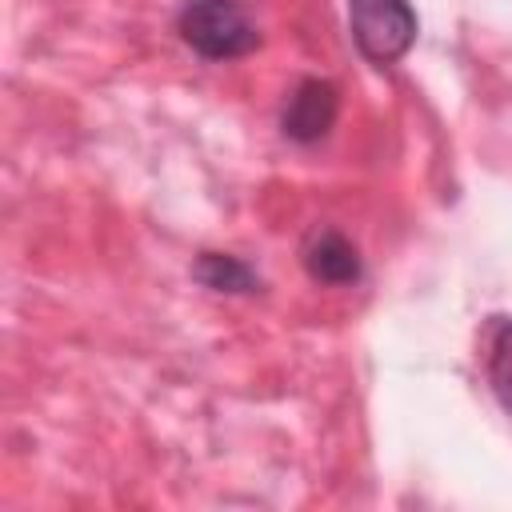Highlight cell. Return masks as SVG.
Instances as JSON below:
<instances>
[{"label":"cell","instance_id":"obj_5","mask_svg":"<svg viewBox=\"0 0 512 512\" xmlns=\"http://www.w3.org/2000/svg\"><path fill=\"white\" fill-rule=\"evenodd\" d=\"M192 276H196L204 288H212V292H256V288H260L256 272H252L244 260L224 256V252H200Z\"/></svg>","mask_w":512,"mask_h":512},{"label":"cell","instance_id":"obj_1","mask_svg":"<svg viewBox=\"0 0 512 512\" xmlns=\"http://www.w3.org/2000/svg\"><path fill=\"white\" fill-rule=\"evenodd\" d=\"M176 28L204 60H236L260 44V32L240 0H188L176 16Z\"/></svg>","mask_w":512,"mask_h":512},{"label":"cell","instance_id":"obj_3","mask_svg":"<svg viewBox=\"0 0 512 512\" xmlns=\"http://www.w3.org/2000/svg\"><path fill=\"white\" fill-rule=\"evenodd\" d=\"M336 88L328 80H300L280 108V128L296 144H316L336 124Z\"/></svg>","mask_w":512,"mask_h":512},{"label":"cell","instance_id":"obj_2","mask_svg":"<svg viewBox=\"0 0 512 512\" xmlns=\"http://www.w3.org/2000/svg\"><path fill=\"white\" fill-rule=\"evenodd\" d=\"M348 24L356 48L372 64L400 60L416 40V12L408 0H348Z\"/></svg>","mask_w":512,"mask_h":512},{"label":"cell","instance_id":"obj_4","mask_svg":"<svg viewBox=\"0 0 512 512\" xmlns=\"http://www.w3.org/2000/svg\"><path fill=\"white\" fill-rule=\"evenodd\" d=\"M304 268L320 284H356L360 280V252L336 228H316L304 244Z\"/></svg>","mask_w":512,"mask_h":512},{"label":"cell","instance_id":"obj_6","mask_svg":"<svg viewBox=\"0 0 512 512\" xmlns=\"http://www.w3.org/2000/svg\"><path fill=\"white\" fill-rule=\"evenodd\" d=\"M488 384H492L500 408L512 416V320H496L492 324V340H488Z\"/></svg>","mask_w":512,"mask_h":512}]
</instances>
